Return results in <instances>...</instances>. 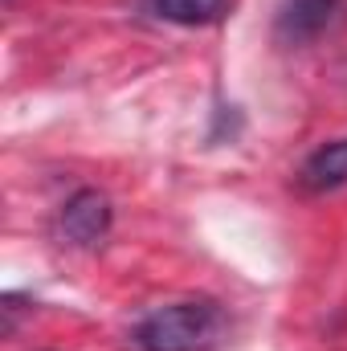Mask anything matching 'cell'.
<instances>
[{
    "label": "cell",
    "mask_w": 347,
    "mask_h": 351,
    "mask_svg": "<svg viewBox=\"0 0 347 351\" xmlns=\"http://www.w3.org/2000/svg\"><path fill=\"white\" fill-rule=\"evenodd\" d=\"M225 335V315L217 302H172L135 327L139 351H208Z\"/></svg>",
    "instance_id": "cell-1"
},
{
    "label": "cell",
    "mask_w": 347,
    "mask_h": 351,
    "mask_svg": "<svg viewBox=\"0 0 347 351\" xmlns=\"http://www.w3.org/2000/svg\"><path fill=\"white\" fill-rule=\"evenodd\" d=\"M62 237L70 241V245H98L102 237H106V229H110V200L102 196V192H94V188H82V192H74L70 200H66V208H62Z\"/></svg>",
    "instance_id": "cell-2"
},
{
    "label": "cell",
    "mask_w": 347,
    "mask_h": 351,
    "mask_svg": "<svg viewBox=\"0 0 347 351\" xmlns=\"http://www.w3.org/2000/svg\"><path fill=\"white\" fill-rule=\"evenodd\" d=\"M335 12H339V0H282L278 37L282 41H311L335 21Z\"/></svg>",
    "instance_id": "cell-3"
},
{
    "label": "cell",
    "mask_w": 347,
    "mask_h": 351,
    "mask_svg": "<svg viewBox=\"0 0 347 351\" xmlns=\"http://www.w3.org/2000/svg\"><path fill=\"white\" fill-rule=\"evenodd\" d=\"M298 180H302V188H311V192H335V188H344L347 184V139L319 147V152L302 164Z\"/></svg>",
    "instance_id": "cell-4"
},
{
    "label": "cell",
    "mask_w": 347,
    "mask_h": 351,
    "mask_svg": "<svg viewBox=\"0 0 347 351\" xmlns=\"http://www.w3.org/2000/svg\"><path fill=\"white\" fill-rule=\"evenodd\" d=\"M139 4L168 25H213L229 12L233 0H139Z\"/></svg>",
    "instance_id": "cell-5"
}]
</instances>
